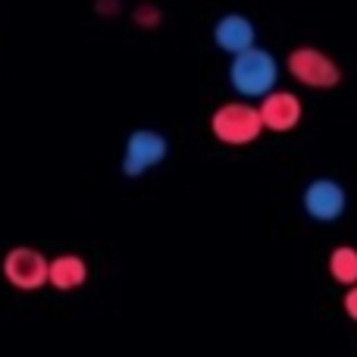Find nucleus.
<instances>
[{"label":"nucleus","mask_w":357,"mask_h":357,"mask_svg":"<svg viewBox=\"0 0 357 357\" xmlns=\"http://www.w3.org/2000/svg\"><path fill=\"white\" fill-rule=\"evenodd\" d=\"M229 85L241 94V98H266L276 91L279 85V63L270 50L264 47H248L232 56L229 63Z\"/></svg>","instance_id":"nucleus-1"},{"label":"nucleus","mask_w":357,"mask_h":357,"mask_svg":"<svg viewBox=\"0 0 357 357\" xmlns=\"http://www.w3.org/2000/svg\"><path fill=\"white\" fill-rule=\"evenodd\" d=\"M210 132L216 135V142L241 148V144H251L264 135V119H260L257 107L248 104V100H229V104L213 110Z\"/></svg>","instance_id":"nucleus-2"},{"label":"nucleus","mask_w":357,"mask_h":357,"mask_svg":"<svg viewBox=\"0 0 357 357\" xmlns=\"http://www.w3.org/2000/svg\"><path fill=\"white\" fill-rule=\"evenodd\" d=\"M285 69L291 73V79L301 82L307 88H317V91H326V88H335L342 82V69L339 63L329 54H323L320 47H295L285 60Z\"/></svg>","instance_id":"nucleus-3"},{"label":"nucleus","mask_w":357,"mask_h":357,"mask_svg":"<svg viewBox=\"0 0 357 357\" xmlns=\"http://www.w3.org/2000/svg\"><path fill=\"white\" fill-rule=\"evenodd\" d=\"M169 154V144L160 132L154 129H135L126 138V154H123V173L126 176H144L148 169L160 167Z\"/></svg>","instance_id":"nucleus-4"},{"label":"nucleus","mask_w":357,"mask_h":357,"mask_svg":"<svg viewBox=\"0 0 357 357\" xmlns=\"http://www.w3.org/2000/svg\"><path fill=\"white\" fill-rule=\"evenodd\" d=\"M47 266L50 260L41 251H35V248H13L3 257V276L16 289L35 291L41 285H47Z\"/></svg>","instance_id":"nucleus-5"},{"label":"nucleus","mask_w":357,"mask_h":357,"mask_svg":"<svg viewBox=\"0 0 357 357\" xmlns=\"http://www.w3.org/2000/svg\"><path fill=\"white\" fill-rule=\"evenodd\" d=\"M304 213L317 222H335L342 213H345L348 195L335 178H314V182L304 188Z\"/></svg>","instance_id":"nucleus-6"},{"label":"nucleus","mask_w":357,"mask_h":357,"mask_svg":"<svg viewBox=\"0 0 357 357\" xmlns=\"http://www.w3.org/2000/svg\"><path fill=\"white\" fill-rule=\"evenodd\" d=\"M260 110V119H264V129L270 132H291L298 123H301V98L291 91H270L266 98H260L257 104Z\"/></svg>","instance_id":"nucleus-7"},{"label":"nucleus","mask_w":357,"mask_h":357,"mask_svg":"<svg viewBox=\"0 0 357 357\" xmlns=\"http://www.w3.org/2000/svg\"><path fill=\"white\" fill-rule=\"evenodd\" d=\"M213 44L222 54L235 56L257 44V29H254V22L245 13H226V16H220L213 25Z\"/></svg>","instance_id":"nucleus-8"},{"label":"nucleus","mask_w":357,"mask_h":357,"mask_svg":"<svg viewBox=\"0 0 357 357\" xmlns=\"http://www.w3.org/2000/svg\"><path fill=\"white\" fill-rule=\"evenodd\" d=\"M85 279H88V266L79 254H60L47 266V282L60 291L79 289V285H85Z\"/></svg>","instance_id":"nucleus-9"},{"label":"nucleus","mask_w":357,"mask_h":357,"mask_svg":"<svg viewBox=\"0 0 357 357\" xmlns=\"http://www.w3.org/2000/svg\"><path fill=\"white\" fill-rule=\"evenodd\" d=\"M329 273L342 285H357V251L354 248H335L329 257Z\"/></svg>","instance_id":"nucleus-10"},{"label":"nucleus","mask_w":357,"mask_h":357,"mask_svg":"<svg viewBox=\"0 0 357 357\" xmlns=\"http://www.w3.org/2000/svg\"><path fill=\"white\" fill-rule=\"evenodd\" d=\"M135 22L142 25V29H157V25H160V10H157V6H151V3L138 6V10H135Z\"/></svg>","instance_id":"nucleus-11"},{"label":"nucleus","mask_w":357,"mask_h":357,"mask_svg":"<svg viewBox=\"0 0 357 357\" xmlns=\"http://www.w3.org/2000/svg\"><path fill=\"white\" fill-rule=\"evenodd\" d=\"M345 314L351 317V320H357V285H351L345 295Z\"/></svg>","instance_id":"nucleus-12"}]
</instances>
